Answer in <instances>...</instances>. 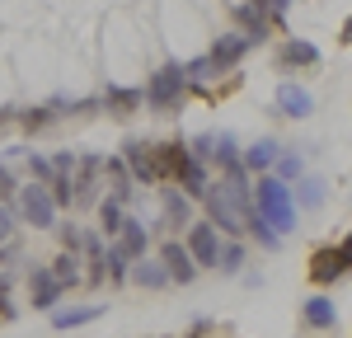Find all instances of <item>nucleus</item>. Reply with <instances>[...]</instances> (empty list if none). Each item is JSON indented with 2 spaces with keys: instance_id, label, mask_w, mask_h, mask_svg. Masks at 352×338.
Instances as JSON below:
<instances>
[{
  "instance_id": "8",
  "label": "nucleus",
  "mask_w": 352,
  "mask_h": 338,
  "mask_svg": "<svg viewBox=\"0 0 352 338\" xmlns=\"http://www.w3.org/2000/svg\"><path fill=\"white\" fill-rule=\"evenodd\" d=\"M160 263H164V278H169V282H192V273H197V263L188 258L184 245H164Z\"/></svg>"
},
{
  "instance_id": "23",
  "label": "nucleus",
  "mask_w": 352,
  "mask_h": 338,
  "mask_svg": "<svg viewBox=\"0 0 352 338\" xmlns=\"http://www.w3.org/2000/svg\"><path fill=\"white\" fill-rule=\"evenodd\" d=\"M99 216H104V235H118V225H122V212H118V197L99 207Z\"/></svg>"
},
{
  "instance_id": "13",
  "label": "nucleus",
  "mask_w": 352,
  "mask_h": 338,
  "mask_svg": "<svg viewBox=\"0 0 352 338\" xmlns=\"http://www.w3.org/2000/svg\"><path fill=\"white\" fill-rule=\"evenodd\" d=\"M305 324H315V329H333V324H338L333 301H324V296H310V301H305Z\"/></svg>"
},
{
  "instance_id": "6",
  "label": "nucleus",
  "mask_w": 352,
  "mask_h": 338,
  "mask_svg": "<svg viewBox=\"0 0 352 338\" xmlns=\"http://www.w3.org/2000/svg\"><path fill=\"white\" fill-rule=\"evenodd\" d=\"M188 165H192V155L184 150V141L155 146V183H160V179H179V174H184Z\"/></svg>"
},
{
  "instance_id": "22",
  "label": "nucleus",
  "mask_w": 352,
  "mask_h": 338,
  "mask_svg": "<svg viewBox=\"0 0 352 338\" xmlns=\"http://www.w3.org/2000/svg\"><path fill=\"white\" fill-rule=\"evenodd\" d=\"M132 278L141 282V286H164V282H169V278H164V268H155V263H141Z\"/></svg>"
},
{
  "instance_id": "9",
  "label": "nucleus",
  "mask_w": 352,
  "mask_h": 338,
  "mask_svg": "<svg viewBox=\"0 0 352 338\" xmlns=\"http://www.w3.org/2000/svg\"><path fill=\"white\" fill-rule=\"evenodd\" d=\"M127 165H132V179L155 183V146H146V141H127Z\"/></svg>"
},
{
  "instance_id": "4",
  "label": "nucleus",
  "mask_w": 352,
  "mask_h": 338,
  "mask_svg": "<svg viewBox=\"0 0 352 338\" xmlns=\"http://www.w3.org/2000/svg\"><path fill=\"white\" fill-rule=\"evenodd\" d=\"M348 273V245H333V249H320L315 258H310V278L320 282V286H329V282H338Z\"/></svg>"
},
{
  "instance_id": "21",
  "label": "nucleus",
  "mask_w": 352,
  "mask_h": 338,
  "mask_svg": "<svg viewBox=\"0 0 352 338\" xmlns=\"http://www.w3.org/2000/svg\"><path fill=\"white\" fill-rule=\"evenodd\" d=\"M179 183H184L188 193H207V169H202V165H188L184 174H179Z\"/></svg>"
},
{
  "instance_id": "3",
  "label": "nucleus",
  "mask_w": 352,
  "mask_h": 338,
  "mask_svg": "<svg viewBox=\"0 0 352 338\" xmlns=\"http://www.w3.org/2000/svg\"><path fill=\"white\" fill-rule=\"evenodd\" d=\"M19 212H24L28 225L47 230V225H52V216H56V202H52V193H47L43 183H28L24 193H19Z\"/></svg>"
},
{
  "instance_id": "10",
  "label": "nucleus",
  "mask_w": 352,
  "mask_h": 338,
  "mask_svg": "<svg viewBox=\"0 0 352 338\" xmlns=\"http://www.w3.org/2000/svg\"><path fill=\"white\" fill-rule=\"evenodd\" d=\"M118 235H122V245L113 249L118 258H136V254L146 249V225H141V221H122V225H118Z\"/></svg>"
},
{
  "instance_id": "5",
  "label": "nucleus",
  "mask_w": 352,
  "mask_h": 338,
  "mask_svg": "<svg viewBox=\"0 0 352 338\" xmlns=\"http://www.w3.org/2000/svg\"><path fill=\"white\" fill-rule=\"evenodd\" d=\"M217 254H221L217 225H192V230H188V258H192V263H202V268H217Z\"/></svg>"
},
{
  "instance_id": "17",
  "label": "nucleus",
  "mask_w": 352,
  "mask_h": 338,
  "mask_svg": "<svg viewBox=\"0 0 352 338\" xmlns=\"http://www.w3.org/2000/svg\"><path fill=\"white\" fill-rule=\"evenodd\" d=\"M52 278H56V286H76V282H80V273H76V254H71V249H66L61 258H56Z\"/></svg>"
},
{
  "instance_id": "16",
  "label": "nucleus",
  "mask_w": 352,
  "mask_h": 338,
  "mask_svg": "<svg viewBox=\"0 0 352 338\" xmlns=\"http://www.w3.org/2000/svg\"><path fill=\"white\" fill-rule=\"evenodd\" d=\"M277 160V141H258V146H249V155H244V165L249 169H263Z\"/></svg>"
},
{
  "instance_id": "29",
  "label": "nucleus",
  "mask_w": 352,
  "mask_h": 338,
  "mask_svg": "<svg viewBox=\"0 0 352 338\" xmlns=\"http://www.w3.org/2000/svg\"><path fill=\"white\" fill-rule=\"evenodd\" d=\"M5 193H14V179H10V169L0 165V197H5Z\"/></svg>"
},
{
  "instance_id": "25",
  "label": "nucleus",
  "mask_w": 352,
  "mask_h": 338,
  "mask_svg": "<svg viewBox=\"0 0 352 338\" xmlns=\"http://www.w3.org/2000/svg\"><path fill=\"white\" fill-rule=\"evenodd\" d=\"M300 202H310V207H315V202H324V183H320V179L300 183Z\"/></svg>"
},
{
  "instance_id": "27",
  "label": "nucleus",
  "mask_w": 352,
  "mask_h": 338,
  "mask_svg": "<svg viewBox=\"0 0 352 338\" xmlns=\"http://www.w3.org/2000/svg\"><path fill=\"white\" fill-rule=\"evenodd\" d=\"M10 235H14V216L0 207V245H10Z\"/></svg>"
},
{
  "instance_id": "28",
  "label": "nucleus",
  "mask_w": 352,
  "mask_h": 338,
  "mask_svg": "<svg viewBox=\"0 0 352 338\" xmlns=\"http://www.w3.org/2000/svg\"><path fill=\"white\" fill-rule=\"evenodd\" d=\"M282 174H287V179H296V174H300V160H296V155H282Z\"/></svg>"
},
{
  "instance_id": "20",
  "label": "nucleus",
  "mask_w": 352,
  "mask_h": 338,
  "mask_svg": "<svg viewBox=\"0 0 352 338\" xmlns=\"http://www.w3.org/2000/svg\"><path fill=\"white\" fill-rule=\"evenodd\" d=\"M164 216H169L174 225H188V197L169 193V197H164Z\"/></svg>"
},
{
  "instance_id": "7",
  "label": "nucleus",
  "mask_w": 352,
  "mask_h": 338,
  "mask_svg": "<svg viewBox=\"0 0 352 338\" xmlns=\"http://www.w3.org/2000/svg\"><path fill=\"white\" fill-rule=\"evenodd\" d=\"M249 47H254V38H249V33H226L217 47H212V56H207V61H212V71H226V66H235Z\"/></svg>"
},
{
  "instance_id": "26",
  "label": "nucleus",
  "mask_w": 352,
  "mask_h": 338,
  "mask_svg": "<svg viewBox=\"0 0 352 338\" xmlns=\"http://www.w3.org/2000/svg\"><path fill=\"white\" fill-rule=\"evenodd\" d=\"M24 127H28V132L47 127V109H28V113H24Z\"/></svg>"
},
{
  "instance_id": "11",
  "label": "nucleus",
  "mask_w": 352,
  "mask_h": 338,
  "mask_svg": "<svg viewBox=\"0 0 352 338\" xmlns=\"http://www.w3.org/2000/svg\"><path fill=\"white\" fill-rule=\"evenodd\" d=\"M277 109L287 113V117H305V113H310V94H305L300 84H282V89H277Z\"/></svg>"
},
{
  "instance_id": "1",
  "label": "nucleus",
  "mask_w": 352,
  "mask_h": 338,
  "mask_svg": "<svg viewBox=\"0 0 352 338\" xmlns=\"http://www.w3.org/2000/svg\"><path fill=\"white\" fill-rule=\"evenodd\" d=\"M249 202H254V216L268 225V230H292V221H296L292 188L282 179H258V188L249 193Z\"/></svg>"
},
{
  "instance_id": "24",
  "label": "nucleus",
  "mask_w": 352,
  "mask_h": 338,
  "mask_svg": "<svg viewBox=\"0 0 352 338\" xmlns=\"http://www.w3.org/2000/svg\"><path fill=\"white\" fill-rule=\"evenodd\" d=\"M240 263H244V249H240V245H230L226 254H217V268H226V273H240Z\"/></svg>"
},
{
  "instance_id": "15",
  "label": "nucleus",
  "mask_w": 352,
  "mask_h": 338,
  "mask_svg": "<svg viewBox=\"0 0 352 338\" xmlns=\"http://www.w3.org/2000/svg\"><path fill=\"white\" fill-rule=\"evenodd\" d=\"M282 61H292V66H315L320 52H315L310 43H287V47H282Z\"/></svg>"
},
{
  "instance_id": "19",
  "label": "nucleus",
  "mask_w": 352,
  "mask_h": 338,
  "mask_svg": "<svg viewBox=\"0 0 352 338\" xmlns=\"http://www.w3.org/2000/svg\"><path fill=\"white\" fill-rule=\"evenodd\" d=\"M109 179H113V197H127L132 193V188H127V183H132V174H127V165H122V160H109Z\"/></svg>"
},
{
  "instance_id": "18",
  "label": "nucleus",
  "mask_w": 352,
  "mask_h": 338,
  "mask_svg": "<svg viewBox=\"0 0 352 338\" xmlns=\"http://www.w3.org/2000/svg\"><path fill=\"white\" fill-rule=\"evenodd\" d=\"M99 315V306H80V310H56V329H71V324H85V319H94Z\"/></svg>"
},
{
  "instance_id": "2",
  "label": "nucleus",
  "mask_w": 352,
  "mask_h": 338,
  "mask_svg": "<svg viewBox=\"0 0 352 338\" xmlns=\"http://www.w3.org/2000/svg\"><path fill=\"white\" fill-rule=\"evenodd\" d=\"M141 99H146L151 109H160V113L179 109V99H184V71H179V66L155 71V76H151V84L141 89Z\"/></svg>"
},
{
  "instance_id": "12",
  "label": "nucleus",
  "mask_w": 352,
  "mask_h": 338,
  "mask_svg": "<svg viewBox=\"0 0 352 338\" xmlns=\"http://www.w3.org/2000/svg\"><path fill=\"white\" fill-rule=\"evenodd\" d=\"M56 296H61L56 278L47 273V268H38V273H33V306H38V310H52V306H56Z\"/></svg>"
},
{
  "instance_id": "14",
  "label": "nucleus",
  "mask_w": 352,
  "mask_h": 338,
  "mask_svg": "<svg viewBox=\"0 0 352 338\" xmlns=\"http://www.w3.org/2000/svg\"><path fill=\"white\" fill-rule=\"evenodd\" d=\"M136 104H141V89H109V113H118V117H127Z\"/></svg>"
}]
</instances>
